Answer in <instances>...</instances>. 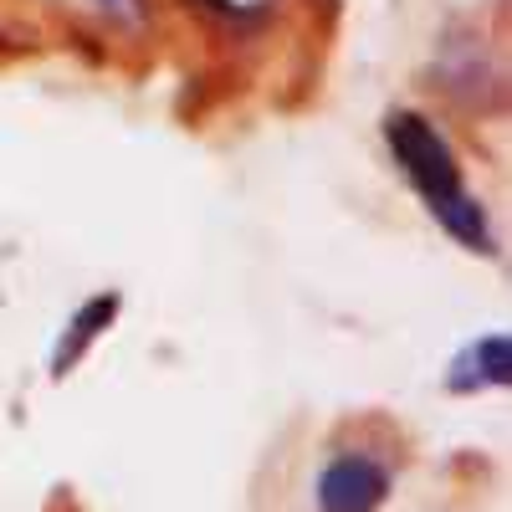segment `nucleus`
<instances>
[{
    "mask_svg": "<svg viewBox=\"0 0 512 512\" xmlns=\"http://www.w3.org/2000/svg\"><path fill=\"white\" fill-rule=\"evenodd\" d=\"M98 11H108L113 21H144V0H98Z\"/></svg>",
    "mask_w": 512,
    "mask_h": 512,
    "instance_id": "39448f33",
    "label": "nucleus"
},
{
    "mask_svg": "<svg viewBox=\"0 0 512 512\" xmlns=\"http://www.w3.org/2000/svg\"><path fill=\"white\" fill-rule=\"evenodd\" d=\"M384 144H390L400 175L415 185V195L425 200V210L466 246V251H497L492 246V221H487V205L466 190L461 180V164H456V149L446 144V134L425 118V113H410V108H395L384 118Z\"/></svg>",
    "mask_w": 512,
    "mask_h": 512,
    "instance_id": "f257e3e1",
    "label": "nucleus"
},
{
    "mask_svg": "<svg viewBox=\"0 0 512 512\" xmlns=\"http://www.w3.org/2000/svg\"><path fill=\"white\" fill-rule=\"evenodd\" d=\"M502 384H512V344H507V333L472 338V344L451 359V374H446V390L451 395L502 390Z\"/></svg>",
    "mask_w": 512,
    "mask_h": 512,
    "instance_id": "7ed1b4c3",
    "label": "nucleus"
},
{
    "mask_svg": "<svg viewBox=\"0 0 512 512\" xmlns=\"http://www.w3.org/2000/svg\"><path fill=\"white\" fill-rule=\"evenodd\" d=\"M113 318H118V292L93 297V303L67 323V338H62V349H57V374H67V364H77V359H82V349H88V344H93V338H98Z\"/></svg>",
    "mask_w": 512,
    "mask_h": 512,
    "instance_id": "20e7f679",
    "label": "nucleus"
},
{
    "mask_svg": "<svg viewBox=\"0 0 512 512\" xmlns=\"http://www.w3.org/2000/svg\"><path fill=\"white\" fill-rule=\"evenodd\" d=\"M395 492V461L364 446H338L313 477V512H384Z\"/></svg>",
    "mask_w": 512,
    "mask_h": 512,
    "instance_id": "f03ea898",
    "label": "nucleus"
}]
</instances>
